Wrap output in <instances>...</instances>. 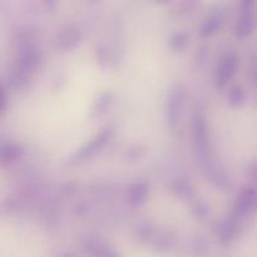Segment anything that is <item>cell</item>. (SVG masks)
Listing matches in <instances>:
<instances>
[{"label": "cell", "instance_id": "cell-1", "mask_svg": "<svg viewBox=\"0 0 257 257\" xmlns=\"http://www.w3.org/2000/svg\"><path fill=\"white\" fill-rule=\"evenodd\" d=\"M193 137H195L196 151L198 153V160L201 166L205 171L206 176L220 188H228L230 186V178L225 172L222 166L216 161L211 146L210 135H208L206 119L202 114L195 117L193 123Z\"/></svg>", "mask_w": 257, "mask_h": 257}, {"label": "cell", "instance_id": "cell-2", "mask_svg": "<svg viewBox=\"0 0 257 257\" xmlns=\"http://www.w3.org/2000/svg\"><path fill=\"white\" fill-rule=\"evenodd\" d=\"M42 62V52L29 39L24 38L19 42L14 67L12 73V83L15 88H23L30 82L35 70Z\"/></svg>", "mask_w": 257, "mask_h": 257}, {"label": "cell", "instance_id": "cell-3", "mask_svg": "<svg viewBox=\"0 0 257 257\" xmlns=\"http://www.w3.org/2000/svg\"><path fill=\"white\" fill-rule=\"evenodd\" d=\"M115 127L113 124L105 125L104 128L99 131L95 136H93L87 143L82 146L80 148H78L67 161H65V165L67 166H74L78 163L84 162L85 160H89V158L94 157L98 152H100V150L105 147L108 142L110 141V138L114 135Z\"/></svg>", "mask_w": 257, "mask_h": 257}, {"label": "cell", "instance_id": "cell-4", "mask_svg": "<svg viewBox=\"0 0 257 257\" xmlns=\"http://www.w3.org/2000/svg\"><path fill=\"white\" fill-rule=\"evenodd\" d=\"M238 69V54L235 50H226L218 60L213 73V80L218 88H222L235 77Z\"/></svg>", "mask_w": 257, "mask_h": 257}, {"label": "cell", "instance_id": "cell-5", "mask_svg": "<svg viewBox=\"0 0 257 257\" xmlns=\"http://www.w3.org/2000/svg\"><path fill=\"white\" fill-rule=\"evenodd\" d=\"M186 102V89L181 84H175L170 89L166 102V119L171 130L176 128L182 115Z\"/></svg>", "mask_w": 257, "mask_h": 257}, {"label": "cell", "instance_id": "cell-6", "mask_svg": "<svg viewBox=\"0 0 257 257\" xmlns=\"http://www.w3.org/2000/svg\"><path fill=\"white\" fill-rule=\"evenodd\" d=\"M256 210V191L253 187H245L236 198L235 206H233L232 216L236 220L240 221L247 220L255 213Z\"/></svg>", "mask_w": 257, "mask_h": 257}, {"label": "cell", "instance_id": "cell-7", "mask_svg": "<svg viewBox=\"0 0 257 257\" xmlns=\"http://www.w3.org/2000/svg\"><path fill=\"white\" fill-rule=\"evenodd\" d=\"M255 10L252 0H243L241 3V13L235 24V34L238 38L248 37L255 30Z\"/></svg>", "mask_w": 257, "mask_h": 257}, {"label": "cell", "instance_id": "cell-8", "mask_svg": "<svg viewBox=\"0 0 257 257\" xmlns=\"http://www.w3.org/2000/svg\"><path fill=\"white\" fill-rule=\"evenodd\" d=\"M83 250L88 257H122L112 243L99 237L85 238L83 241Z\"/></svg>", "mask_w": 257, "mask_h": 257}, {"label": "cell", "instance_id": "cell-9", "mask_svg": "<svg viewBox=\"0 0 257 257\" xmlns=\"http://www.w3.org/2000/svg\"><path fill=\"white\" fill-rule=\"evenodd\" d=\"M82 38V30L79 28L75 27V25H68V27L63 28L59 34H58V48L62 49L63 52H70V50L75 49L80 44Z\"/></svg>", "mask_w": 257, "mask_h": 257}, {"label": "cell", "instance_id": "cell-10", "mask_svg": "<svg viewBox=\"0 0 257 257\" xmlns=\"http://www.w3.org/2000/svg\"><path fill=\"white\" fill-rule=\"evenodd\" d=\"M24 155L23 148L10 140H0V167H8L18 162Z\"/></svg>", "mask_w": 257, "mask_h": 257}, {"label": "cell", "instance_id": "cell-11", "mask_svg": "<svg viewBox=\"0 0 257 257\" xmlns=\"http://www.w3.org/2000/svg\"><path fill=\"white\" fill-rule=\"evenodd\" d=\"M238 235V221L232 215L227 216L220 222L217 227V237L221 245L230 246L235 242Z\"/></svg>", "mask_w": 257, "mask_h": 257}, {"label": "cell", "instance_id": "cell-12", "mask_svg": "<svg viewBox=\"0 0 257 257\" xmlns=\"http://www.w3.org/2000/svg\"><path fill=\"white\" fill-rule=\"evenodd\" d=\"M223 23H225V14H223L221 10H213V12L210 13V14L202 20V23H201L200 29H198L200 37H212L215 33H217L218 30L222 28Z\"/></svg>", "mask_w": 257, "mask_h": 257}, {"label": "cell", "instance_id": "cell-13", "mask_svg": "<svg viewBox=\"0 0 257 257\" xmlns=\"http://www.w3.org/2000/svg\"><path fill=\"white\" fill-rule=\"evenodd\" d=\"M150 193V187L145 182L133 183L127 191V203L130 207L138 208L146 202V198Z\"/></svg>", "mask_w": 257, "mask_h": 257}, {"label": "cell", "instance_id": "cell-14", "mask_svg": "<svg viewBox=\"0 0 257 257\" xmlns=\"http://www.w3.org/2000/svg\"><path fill=\"white\" fill-rule=\"evenodd\" d=\"M113 100H114V95L110 92H103L95 98V100L93 102L92 108H90V118L95 119V118H100L102 115H104L108 112L110 107L113 104Z\"/></svg>", "mask_w": 257, "mask_h": 257}, {"label": "cell", "instance_id": "cell-15", "mask_svg": "<svg viewBox=\"0 0 257 257\" xmlns=\"http://www.w3.org/2000/svg\"><path fill=\"white\" fill-rule=\"evenodd\" d=\"M172 191L181 200H191L195 196V187L186 178H178L172 183Z\"/></svg>", "mask_w": 257, "mask_h": 257}, {"label": "cell", "instance_id": "cell-16", "mask_svg": "<svg viewBox=\"0 0 257 257\" xmlns=\"http://www.w3.org/2000/svg\"><path fill=\"white\" fill-rule=\"evenodd\" d=\"M151 243H152L155 250L167 251L173 246V243H175V238H173V236L168 232H161L158 233L157 236H156L155 233Z\"/></svg>", "mask_w": 257, "mask_h": 257}, {"label": "cell", "instance_id": "cell-17", "mask_svg": "<svg viewBox=\"0 0 257 257\" xmlns=\"http://www.w3.org/2000/svg\"><path fill=\"white\" fill-rule=\"evenodd\" d=\"M228 103H230L232 107H240L245 103L246 100V93L241 85H233L232 88L228 92Z\"/></svg>", "mask_w": 257, "mask_h": 257}, {"label": "cell", "instance_id": "cell-18", "mask_svg": "<svg viewBox=\"0 0 257 257\" xmlns=\"http://www.w3.org/2000/svg\"><path fill=\"white\" fill-rule=\"evenodd\" d=\"M155 228L147 222L140 223L136 228V237L141 241V242H150L152 241L153 236H155Z\"/></svg>", "mask_w": 257, "mask_h": 257}, {"label": "cell", "instance_id": "cell-19", "mask_svg": "<svg viewBox=\"0 0 257 257\" xmlns=\"http://www.w3.org/2000/svg\"><path fill=\"white\" fill-rule=\"evenodd\" d=\"M188 43V35L185 32H175L170 37V47L175 52H182Z\"/></svg>", "mask_w": 257, "mask_h": 257}, {"label": "cell", "instance_id": "cell-20", "mask_svg": "<svg viewBox=\"0 0 257 257\" xmlns=\"http://www.w3.org/2000/svg\"><path fill=\"white\" fill-rule=\"evenodd\" d=\"M97 57L99 64L104 68H110L113 65V63H114V58H113L112 52L107 47H104V45H100L98 48Z\"/></svg>", "mask_w": 257, "mask_h": 257}, {"label": "cell", "instance_id": "cell-21", "mask_svg": "<svg viewBox=\"0 0 257 257\" xmlns=\"http://www.w3.org/2000/svg\"><path fill=\"white\" fill-rule=\"evenodd\" d=\"M192 213L198 220H205L210 215V211H208V206L205 202L197 200L192 206Z\"/></svg>", "mask_w": 257, "mask_h": 257}, {"label": "cell", "instance_id": "cell-22", "mask_svg": "<svg viewBox=\"0 0 257 257\" xmlns=\"http://www.w3.org/2000/svg\"><path fill=\"white\" fill-rule=\"evenodd\" d=\"M143 151L141 150L140 146H133V147L128 148L127 151H125V157H127L128 161H131V162H135V161H137L138 158L142 156Z\"/></svg>", "mask_w": 257, "mask_h": 257}, {"label": "cell", "instance_id": "cell-23", "mask_svg": "<svg viewBox=\"0 0 257 257\" xmlns=\"http://www.w3.org/2000/svg\"><path fill=\"white\" fill-rule=\"evenodd\" d=\"M7 105H8V95L5 93L4 88L0 87V118L3 117V114L7 110Z\"/></svg>", "mask_w": 257, "mask_h": 257}, {"label": "cell", "instance_id": "cell-24", "mask_svg": "<svg viewBox=\"0 0 257 257\" xmlns=\"http://www.w3.org/2000/svg\"><path fill=\"white\" fill-rule=\"evenodd\" d=\"M62 257H75V256L73 255V253H70V252H67V253H64V255H62Z\"/></svg>", "mask_w": 257, "mask_h": 257}]
</instances>
